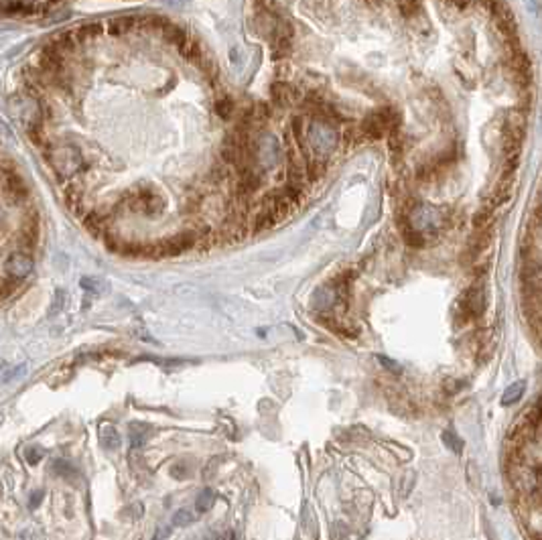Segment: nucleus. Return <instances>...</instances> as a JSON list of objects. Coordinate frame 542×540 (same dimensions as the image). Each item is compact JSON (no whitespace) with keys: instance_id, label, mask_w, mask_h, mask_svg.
<instances>
[{"instance_id":"nucleus-2","label":"nucleus","mask_w":542,"mask_h":540,"mask_svg":"<svg viewBox=\"0 0 542 540\" xmlns=\"http://www.w3.org/2000/svg\"><path fill=\"white\" fill-rule=\"evenodd\" d=\"M447 215L441 208H433V205H412L408 212V224L407 228L414 230L416 234H421L425 238L426 234H435L445 226Z\"/></svg>"},{"instance_id":"nucleus-6","label":"nucleus","mask_w":542,"mask_h":540,"mask_svg":"<svg viewBox=\"0 0 542 540\" xmlns=\"http://www.w3.org/2000/svg\"><path fill=\"white\" fill-rule=\"evenodd\" d=\"M463 309L469 313V315H473V317H477V315H482V313H484L485 290L482 285H480V287L475 285V287H471V289L465 292Z\"/></svg>"},{"instance_id":"nucleus-28","label":"nucleus","mask_w":542,"mask_h":540,"mask_svg":"<svg viewBox=\"0 0 542 540\" xmlns=\"http://www.w3.org/2000/svg\"><path fill=\"white\" fill-rule=\"evenodd\" d=\"M457 2H469V0H457Z\"/></svg>"},{"instance_id":"nucleus-26","label":"nucleus","mask_w":542,"mask_h":540,"mask_svg":"<svg viewBox=\"0 0 542 540\" xmlns=\"http://www.w3.org/2000/svg\"><path fill=\"white\" fill-rule=\"evenodd\" d=\"M4 367H6V366H4V362H0V374L4 372Z\"/></svg>"},{"instance_id":"nucleus-25","label":"nucleus","mask_w":542,"mask_h":540,"mask_svg":"<svg viewBox=\"0 0 542 540\" xmlns=\"http://www.w3.org/2000/svg\"><path fill=\"white\" fill-rule=\"evenodd\" d=\"M19 4H22V6H33V4H37L39 0H17Z\"/></svg>"},{"instance_id":"nucleus-24","label":"nucleus","mask_w":542,"mask_h":540,"mask_svg":"<svg viewBox=\"0 0 542 540\" xmlns=\"http://www.w3.org/2000/svg\"><path fill=\"white\" fill-rule=\"evenodd\" d=\"M222 540H238V536H236V532H233V530H228V532L224 534V539Z\"/></svg>"},{"instance_id":"nucleus-16","label":"nucleus","mask_w":542,"mask_h":540,"mask_svg":"<svg viewBox=\"0 0 542 540\" xmlns=\"http://www.w3.org/2000/svg\"><path fill=\"white\" fill-rule=\"evenodd\" d=\"M195 520V514L191 510H187V508H181L177 514L173 516V524L175 526H189V524H194Z\"/></svg>"},{"instance_id":"nucleus-21","label":"nucleus","mask_w":542,"mask_h":540,"mask_svg":"<svg viewBox=\"0 0 542 540\" xmlns=\"http://www.w3.org/2000/svg\"><path fill=\"white\" fill-rule=\"evenodd\" d=\"M378 360L382 362V366L390 367L392 372H400V367H398V364H394L392 360H388V358H384V356H382V358H378Z\"/></svg>"},{"instance_id":"nucleus-4","label":"nucleus","mask_w":542,"mask_h":540,"mask_svg":"<svg viewBox=\"0 0 542 540\" xmlns=\"http://www.w3.org/2000/svg\"><path fill=\"white\" fill-rule=\"evenodd\" d=\"M252 149H254V163H256V167L272 169L274 165H278V161L283 156L280 144H278V140L272 135L260 136L252 144Z\"/></svg>"},{"instance_id":"nucleus-11","label":"nucleus","mask_w":542,"mask_h":540,"mask_svg":"<svg viewBox=\"0 0 542 540\" xmlns=\"http://www.w3.org/2000/svg\"><path fill=\"white\" fill-rule=\"evenodd\" d=\"M79 285H81V289L88 290V292H94V295H100V292H104V290L108 289L106 283L102 278H96V276H83L79 281Z\"/></svg>"},{"instance_id":"nucleus-17","label":"nucleus","mask_w":542,"mask_h":540,"mask_svg":"<svg viewBox=\"0 0 542 540\" xmlns=\"http://www.w3.org/2000/svg\"><path fill=\"white\" fill-rule=\"evenodd\" d=\"M441 437H443L445 445L449 447V449H451V451H453V453H461V451H463V441H459V439H457V437H455L451 431H445Z\"/></svg>"},{"instance_id":"nucleus-10","label":"nucleus","mask_w":542,"mask_h":540,"mask_svg":"<svg viewBox=\"0 0 542 540\" xmlns=\"http://www.w3.org/2000/svg\"><path fill=\"white\" fill-rule=\"evenodd\" d=\"M149 435H151V428L147 424H133L130 426V443H133V447L144 445Z\"/></svg>"},{"instance_id":"nucleus-1","label":"nucleus","mask_w":542,"mask_h":540,"mask_svg":"<svg viewBox=\"0 0 542 540\" xmlns=\"http://www.w3.org/2000/svg\"><path fill=\"white\" fill-rule=\"evenodd\" d=\"M47 161L61 179H72L83 169V154L78 147H74L69 142L51 144L47 151Z\"/></svg>"},{"instance_id":"nucleus-27","label":"nucleus","mask_w":542,"mask_h":540,"mask_svg":"<svg viewBox=\"0 0 542 540\" xmlns=\"http://www.w3.org/2000/svg\"><path fill=\"white\" fill-rule=\"evenodd\" d=\"M2 421H4V417H2V412H0V424H2Z\"/></svg>"},{"instance_id":"nucleus-20","label":"nucleus","mask_w":542,"mask_h":540,"mask_svg":"<svg viewBox=\"0 0 542 540\" xmlns=\"http://www.w3.org/2000/svg\"><path fill=\"white\" fill-rule=\"evenodd\" d=\"M15 6H19L17 0H0V13H2V11H11V8H15Z\"/></svg>"},{"instance_id":"nucleus-12","label":"nucleus","mask_w":542,"mask_h":540,"mask_svg":"<svg viewBox=\"0 0 542 540\" xmlns=\"http://www.w3.org/2000/svg\"><path fill=\"white\" fill-rule=\"evenodd\" d=\"M163 35H165V39L169 43H175V45H181L187 39V33L181 27H175V25H165L163 27Z\"/></svg>"},{"instance_id":"nucleus-18","label":"nucleus","mask_w":542,"mask_h":540,"mask_svg":"<svg viewBox=\"0 0 542 540\" xmlns=\"http://www.w3.org/2000/svg\"><path fill=\"white\" fill-rule=\"evenodd\" d=\"M215 112L222 116V118H230L233 112V102L232 100H228V97L217 100V104H215Z\"/></svg>"},{"instance_id":"nucleus-19","label":"nucleus","mask_w":542,"mask_h":540,"mask_svg":"<svg viewBox=\"0 0 542 540\" xmlns=\"http://www.w3.org/2000/svg\"><path fill=\"white\" fill-rule=\"evenodd\" d=\"M43 457H45V451L41 447H37V445L27 449V461L31 463V465H37Z\"/></svg>"},{"instance_id":"nucleus-15","label":"nucleus","mask_w":542,"mask_h":540,"mask_svg":"<svg viewBox=\"0 0 542 540\" xmlns=\"http://www.w3.org/2000/svg\"><path fill=\"white\" fill-rule=\"evenodd\" d=\"M396 4L405 17H414L421 11V0H396Z\"/></svg>"},{"instance_id":"nucleus-23","label":"nucleus","mask_w":542,"mask_h":540,"mask_svg":"<svg viewBox=\"0 0 542 540\" xmlns=\"http://www.w3.org/2000/svg\"><path fill=\"white\" fill-rule=\"evenodd\" d=\"M6 222H8V215H6V210H4V208L0 205V230H2L4 226H6Z\"/></svg>"},{"instance_id":"nucleus-13","label":"nucleus","mask_w":542,"mask_h":540,"mask_svg":"<svg viewBox=\"0 0 542 540\" xmlns=\"http://www.w3.org/2000/svg\"><path fill=\"white\" fill-rule=\"evenodd\" d=\"M65 303H67V292H65L63 289H57L55 290V295H53L51 307H49V315H51V317L59 315V313L65 309Z\"/></svg>"},{"instance_id":"nucleus-14","label":"nucleus","mask_w":542,"mask_h":540,"mask_svg":"<svg viewBox=\"0 0 542 540\" xmlns=\"http://www.w3.org/2000/svg\"><path fill=\"white\" fill-rule=\"evenodd\" d=\"M25 374H27V366L20 364V366H15L11 367V370H6V372H2V374H0V382H2V384H11V382L22 378Z\"/></svg>"},{"instance_id":"nucleus-5","label":"nucleus","mask_w":542,"mask_h":540,"mask_svg":"<svg viewBox=\"0 0 542 540\" xmlns=\"http://www.w3.org/2000/svg\"><path fill=\"white\" fill-rule=\"evenodd\" d=\"M33 269H35V260H33V256L27 254V252H13V254L6 258V262H4V272H6V276L13 278V281H25V278H29Z\"/></svg>"},{"instance_id":"nucleus-3","label":"nucleus","mask_w":542,"mask_h":540,"mask_svg":"<svg viewBox=\"0 0 542 540\" xmlns=\"http://www.w3.org/2000/svg\"><path fill=\"white\" fill-rule=\"evenodd\" d=\"M11 110L13 116L19 120V124L27 130H35L39 128L41 120H43V106L33 94H17L11 100Z\"/></svg>"},{"instance_id":"nucleus-22","label":"nucleus","mask_w":542,"mask_h":540,"mask_svg":"<svg viewBox=\"0 0 542 540\" xmlns=\"http://www.w3.org/2000/svg\"><path fill=\"white\" fill-rule=\"evenodd\" d=\"M41 500H43V492H35V496H31V508H39Z\"/></svg>"},{"instance_id":"nucleus-9","label":"nucleus","mask_w":542,"mask_h":540,"mask_svg":"<svg viewBox=\"0 0 542 540\" xmlns=\"http://www.w3.org/2000/svg\"><path fill=\"white\" fill-rule=\"evenodd\" d=\"M213 501H215V492L212 487H205L199 492V496L195 500V508H197V512H208V510H212Z\"/></svg>"},{"instance_id":"nucleus-7","label":"nucleus","mask_w":542,"mask_h":540,"mask_svg":"<svg viewBox=\"0 0 542 540\" xmlns=\"http://www.w3.org/2000/svg\"><path fill=\"white\" fill-rule=\"evenodd\" d=\"M97 439H100V445L106 449V451H116L120 449V433L118 428L112 423H102L97 426Z\"/></svg>"},{"instance_id":"nucleus-8","label":"nucleus","mask_w":542,"mask_h":540,"mask_svg":"<svg viewBox=\"0 0 542 540\" xmlns=\"http://www.w3.org/2000/svg\"><path fill=\"white\" fill-rule=\"evenodd\" d=\"M524 392H526V380H518V382L510 384L506 390H503L502 405L503 406L516 405V403H518V400L524 396Z\"/></svg>"}]
</instances>
